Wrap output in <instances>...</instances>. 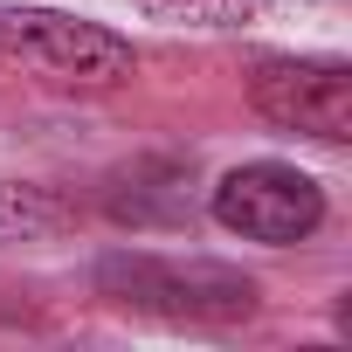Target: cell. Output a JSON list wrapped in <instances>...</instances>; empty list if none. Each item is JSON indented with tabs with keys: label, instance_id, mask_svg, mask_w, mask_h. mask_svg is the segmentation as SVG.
I'll return each instance as SVG.
<instances>
[{
	"label": "cell",
	"instance_id": "277c9868",
	"mask_svg": "<svg viewBox=\"0 0 352 352\" xmlns=\"http://www.w3.org/2000/svg\"><path fill=\"white\" fill-rule=\"evenodd\" d=\"M249 104L276 131H304L324 145L352 138V69L338 56H263L249 69Z\"/></svg>",
	"mask_w": 352,
	"mask_h": 352
},
{
	"label": "cell",
	"instance_id": "6da1fadb",
	"mask_svg": "<svg viewBox=\"0 0 352 352\" xmlns=\"http://www.w3.org/2000/svg\"><path fill=\"white\" fill-rule=\"evenodd\" d=\"M97 290L124 311L166 318V324H235L263 304L256 276L214 256H152V249H111L97 263Z\"/></svg>",
	"mask_w": 352,
	"mask_h": 352
},
{
	"label": "cell",
	"instance_id": "7a4b0ae2",
	"mask_svg": "<svg viewBox=\"0 0 352 352\" xmlns=\"http://www.w3.org/2000/svg\"><path fill=\"white\" fill-rule=\"evenodd\" d=\"M0 63H14L56 90H118L138 69L118 28L63 14V8H0Z\"/></svg>",
	"mask_w": 352,
	"mask_h": 352
},
{
	"label": "cell",
	"instance_id": "5b68a950",
	"mask_svg": "<svg viewBox=\"0 0 352 352\" xmlns=\"http://www.w3.org/2000/svg\"><path fill=\"white\" fill-rule=\"evenodd\" d=\"M76 221V208L56 194V187H35V180H0V249L14 242H49Z\"/></svg>",
	"mask_w": 352,
	"mask_h": 352
},
{
	"label": "cell",
	"instance_id": "8992f818",
	"mask_svg": "<svg viewBox=\"0 0 352 352\" xmlns=\"http://www.w3.org/2000/svg\"><path fill=\"white\" fill-rule=\"evenodd\" d=\"M131 8L159 28H201V35H228V28H249L263 0H131Z\"/></svg>",
	"mask_w": 352,
	"mask_h": 352
},
{
	"label": "cell",
	"instance_id": "3957f363",
	"mask_svg": "<svg viewBox=\"0 0 352 352\" xmlns=\"http://www.w3.org/2000/svg\"><path fill=\"white\" fill-rule=\"evenodd\" d=\"M208 214L242 235V242H263V249H297L318 235L324 221V187L311 180L304 166L290 159H249L235 173H221L214 194H208Z\"/></svg>",
	"mask_w": 352,
	"mask_h": 352
}]
</instances>
